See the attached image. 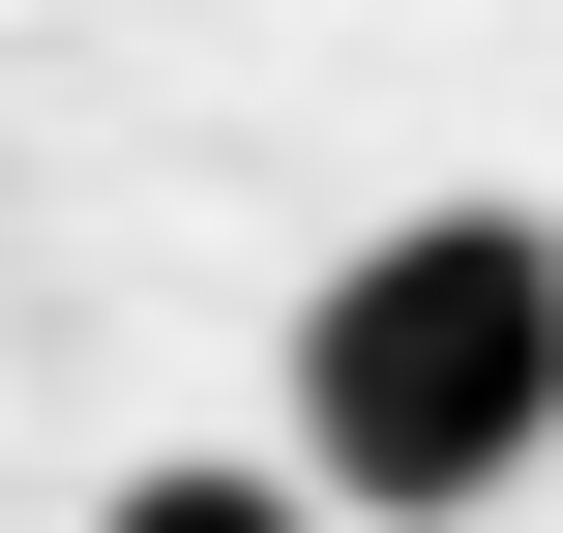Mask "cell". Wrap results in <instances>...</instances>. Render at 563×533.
<instances>
[{"label":"cell","mask_w":563,"mask_h":533,"mask_svg":"<svg viewBox=\"0 0 563 533\" xmlns=\"http://www.w3.org/2000/svg\"><path fill=\"white\" fill-rule=\"evenodd\" d=\"M267 445L356 533H475L505 475H563V237L534 208H386L327 237L297 356H267Z\"/></svg>","instance_id":"obj_1"},{"label":"cell","mask_w":563,"mask_h":533,"mask_svg":"<svg viewBox=\"0 0 563 533\" xmlns=\"http://www.w3.org/2000/svg\"><path fill=\"white\" fill-rule=\"evenodd\" d=\"M89 533H356V504H327L297 445H148V475H119Z\"/></svg>","instance_id":"obj_2"}]
</instances>
